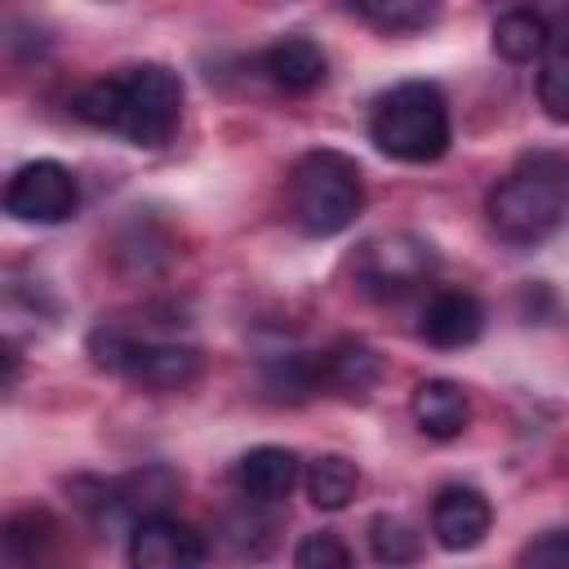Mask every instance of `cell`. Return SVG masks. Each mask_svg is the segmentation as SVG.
<instances>
[{
	"label": "cell",
	"mask_w": 569,
	"mask_h": 569,
	"mask_svg": "<svg viewBox=\"0 0 569 569\" xmlns=\"http://www.w3.org/2000/svg\"><path fill=\"white\" fill-rule=\"evenodd\" d=\"M182 76L164 62H133V67H120L116 76H102V80H89L71 111L102 129V133H116L133 147H164L178 124H182Z\"/></svg>",
	"instance_id": "1"
},
{
	"label": "cell",
	"mask_w": 569,
	"mask_h": 569,
	"mask_svg": "<svg viewBox=\"0 0 569 569\" xmlns=\"http://www.w3.org/2000/svg\"><path fill=\"white\" fill-rule=\"evenodd\" d=\"M569 209V169L560 151H529L489 191V227L516 249L551 240Z\"/></svg>",
	"instance_id": "2"
},
{
	"label": "cell",
	"mask_w": 569,
	"mask_h": 569,
	"mask_svg": "<svg viewBox=\"0 0 569 569\" xmlns=\"http://www.w3.org/2000/svg\"><path fill=\"white\" fill-rule=\"evenodd\" d=\"M369 138L400 164H431L449 151V102L431 80H400L373 98Z\"/></svg>",
	"instance_id": "3"
},
{
	"label": "cell",
	"mask_w": 569,
	"mask_h": 569,
	"mask_svg": "<svg viewBox=\"0 0 569 569\" xmlns=\"http://www.w3.org/2000/svg\"><path fill=\"white\" fill-rule=\"evenodd\" d=\"M365 204L360 164L333 147H316L293 160L289 169V218L302 236L329 240L342 236Z\"/></svg>",
	"instance_id": "4"
},
{
	"label": "cell",
	"mask_w": 569,
	"mask_h": 569,
	"mask_svg": "<svg viewBox=\"0 0 569 569\" xmlns=\"http://www.w3.org/2000/svg\"><path fill=\"white\" fill-rule=\"evenodd\" d=\"M89 356L98 369H111L147 391H182L200 378V351L182 342H147L116 325L89 333Z\"/></svg>",
	"instance_id": "5"
},
{
	"label": "cell",
	"mask_w": 569,
	"mask_h": 569,
	"mask_svg": "<svg viewBox=\"0 0 569 569\" xmlns=\"http://www.w3.org/2000/svg\"><path fill=\"white\" fill-rule=\"evenodd\" d=\"M431 271H436V249L422 236H409V231L373 236L356 253V284L369 298H382V302L405 298L409 289L427 284Z\"/></svg>",
	"instance_id": "6"
},
{
	"label": "cell",
	"mask_w": 569,
	"mask_h": 569,
	"mask_svg": "<svg viewBox=\"0 0 569 569\" xmlns=\"http://www.w3.org/2000/svg\"><path fill=\"white\" fill-rule=\"evenodd\" d=\"M76 204H80V182L62 160H27L0 187V209L13 222L53 227V222H67Z\"/></svg>",
	"instance_id": "7"
},
{
	"label": "cell",
	"mask_w": 569,
	"mask_h": 569,
	"mask_svg": "<svg viewBox=\"0 0 569 569\" xmlns=\"http://www.w3.org/2000/svg\"><path fill=\"white\" fill-rule=\"evenodd\" d=\"M76 565L67 525L44 507H22L0 520V569H67Z\"/></svg>",
	"instance_id": "8"
},
{
	"label": "cell",
	"mask_w": 569,
	"mask_h": 569,
	"mask_svg": "<svg viewBox=\"0 0 569 569\" xmlns=\"http://www.w3.org/2000/svg\"><path fill=\"white\" fill-rule=\"evenodd\" d=\"M129 569H200L204 565V533L169 511L142 516L129 529Z\"/></svg>",
	"instance_id": "9"
},
{
	"label": "cell",
	"mask_w": 569,
	"mask_h": 569,
	"mask_svg": "<svg viewBox=\"0 0 569 569\" xmlns=\"http://www.w3.org/2000/svg\"><path fill=\"white\" fill-rule=\"evenodd\" d=\"M493 529V507L476 485H445L431 502V533L445 551H476Z\"/></svg>",
	"instance_id": "10"
},
{
	"label": "cell",
	"mask_w": 569,
	"mask_h": 569,
	"mask_svg": "<svg viewBox=\"0 0 569 569\" xmlns=\"http://www.w3.org/2000/svg\"><path fill=\"white\" fill-rule=\"evenodd\" d=\"M418 333L440 347V351H458V347H471L480 333H485V307L476 293L467 289H436L422 307V325Z\"/></svg>",
	"instance_id": "11"
},
{
	"label": "cell",
	"mask_w": 569,
	"mask_h": 569,
	"mask_svg": "<svg viewBox=\"0 0 569 569\" xmlns=\"http://www.w3.org/2000/svg\"><path fill=\"white\" fill-rule=\"evenodd\" d=\"M293 485H298V453L284 445H253L236 462V489L258 507L284 502Z\"/></svg>",
	"instance_id": "12"
},
{
	"label": "cell",
	"mask_w": 569,
	"mask_h": 569,
	"mask_svg": "<svg viewBox=\"0 0 569 569\" xmlns=\"http://www.w3.org/2000/svg\"><path fill=\"white\" fill-rule=\"evenodd\" d=\"M262 67H267V76H271L276 89H284V93H311L329 76V53L320 49V40L293 31V36H280L262 53Z\"/></svg>",
	"instance_id": "13"
},
{
	"label": "cell",
	"mask_w": 569,
	"mask_h": 569,
	"mask_svg": "<svg viewBox=\"0 0 569 569\" xmlns=\"http://www.w3.org/2000/svg\"><path fill=\"white\" fill-rule=\"evenodd\" d=\"M316 373H320V391H338V396H369L382 378V360L369 342L360 338H342L329 351L316 356Z\"/></svg>",
	"instance_id": "14"
},
{
	"label": "cell",
	"mask_w": 569,
	"mask_h": 569,
	"mask_svg": "<svg viewBox=\"0 0 569 569\" xmlns=\"http://www.w3.org/2000/svg\"><path fill=\"white\" fill-rule=\"evenodd\" d=\"M409 409H413V422H418L431 440H453V436H462L467 422H471V400H467V391H462L453 378H422V382L413 387Z\"/></svg>",
	"instance_id": "15"
},
{
	"label": "cell",
	"mask_w": 569,
	"mask_h": 569,
	"mask_svg": "<svg viewBox=\"0 0 569 569\" xmlns=\"http://www.w3.org/2000/svg\"><path fill=\"white\" fill-rule=\"evenodd\" d=\"M551 44V22L538 9H507L493 22V49L507 62H538Z\"/></svg>",
	"instance_id": "16"
},
{
	"label": "cell",
	"mask_w": 569,
	"mask_h": 569,
	"mask_svg": "<svg viewBox=\"0 0 569 569\" xmlns=\"http://www.w3.org/2000/svg\"><path fill=\"white\" fill-rule=\"evenodd\" d=\"M360 489V467L347 453H320L307 467V498L320 511H342Z\"/></svg>",
	"instance_id": "17"
},
{
	"label": "cell",
	"mask_w": 569,
	"mask_h": 569,
	"mask_svg": "<svg viewBox=\"0 0 569 569\" xmlns=\"http://www.w3.org/2000/svg\"><path fill=\"white\" fill-rule=\"evenodd\" d=\"M369 551L382 569H409V565L422 560V533L405 516L382 511V516L369 520Z\"/></svg>",
	"instance_id": "18"
},
{
	"label": "cell",
	"mask_w": 569,
	"mask_h": 569,
	"mask_svg": "<svg viewBox=\"0 0 569 569\" xmlns=\"http://www.w3.org/2000/svg\"><path fill=\"white\" fill-rule=\"evenodd\" d=\"M565 27H551V44L538 58V102L547 107V116L556 124L569 120V44H565Z\"/></svg>",
	"instance_id": "19"
},
{
	"label": "cell",
	"mask_w": 569,
	"mask_h": 569,
	"mask_svg": "<svg viewBox=\"0 0 569 569\" xmlns=\"http://www.w3.org/2000/svg\"><path fill=\"white\" fill-rule=\"evenodd\" d=\"M262 387L276 400H307L320 391V373H316V356L307 351H289L262 365Z\"/></svg>",
	"instance_id": "20"
},
{
	"label": "cell",
	"mask_w": 569,
	"mask_h": 569,
	"mask_svg": "<svg viewBox=\"0 0 569 569\" xmlns=\"http://www.w3.org/2000/svg\"><path fill=\"white\" fill-rule=\"evenodd\" d=\"M436 4H422V0H369V4H356V18L373 22L378 31H391V36H409V31H422L436 22Z\"/></svg>",
	"instance_id": "21"
},
{
	"label": "cell",
	"mask_w": 569,
	"mask_h": 569,
	"mask_svg": "<svg viewBox=\"0 0 569 569\" xmlns=\"http://www.w3.org/2000/svg\"><path fill=\"white\" fill-rule=\"evenodd\" d=\"M293 569H356V560H351V547L333 529H311L293 547Z\"/></svg>",
	"instance_id": "22"
},
{
	"label": "cell",
	"mask_w": 569,
	"mask_h": 569,
	"mask_svg": "<svg viewBox=\"0 0 569 569\" xmlns=\"http://www.w3.org/2000/svg\"><path fill=\"white\" fill-rule=\"evenodd\" d=\"M516 569H569V533L565 529H547L538 533L525 551Z\"/></svg>",
	"instance_id": "23"
},
{
	"label": "cell",
	"mask_w": 569,
	"mask_h": 569,
	"mask_svg": "<svg viewBox=\"0 0 569 569\" xmlns=\"http://www.w3.org/2000/svg\"><path fill=\"white\" fill-rule=\"evenodd\" d=\"M18 373H22V351H18L13 338L0 333V391H9L18 382Z\"/></svg>",
	"instance_id": "24"
}]
</instances>
